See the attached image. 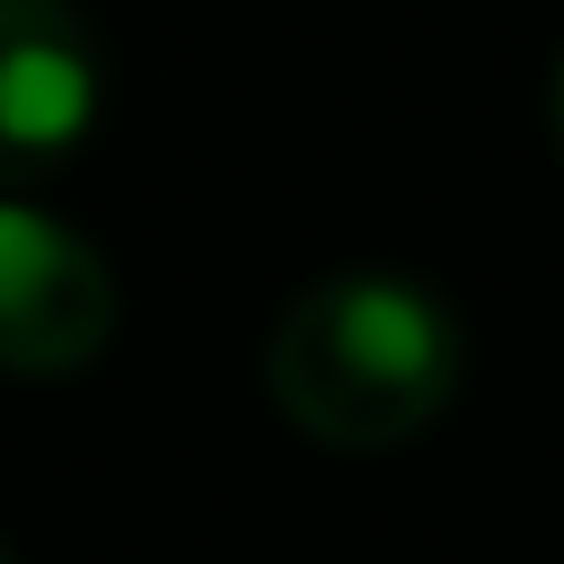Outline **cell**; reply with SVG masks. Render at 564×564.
<instances>
[{
  "label": "cell",
  "mask_w": 564,
  "mask_h": 564,
  "mask_svg": "<svg viewBox=\"0 0 564 564\" xmlns=\"http://www.w3.org/2000/svg\"><path fill=\"white\" fill-rule=\"evenodd\" d=\"M467 335L414 273H317L264 335V388L291 432L326 449H397L458 397Z\"/></svg>",
  "instance_id": "6da1fadb"
},
{
  "label": "cell",
  "mask_w": 564,
  "mask_h": 564,
  "mask_svg": "<svg viewBox=\"0 0 564 564\" xmlns=\"http://www.w3.org/2000/svg\"><path fill=\"white\" fill-rule=\"evenodd\" d=\"M115 335V273L106 256L62 229L53 212L0 194V370L9 379H70Z\"/></svg>",
  "instance_id": "7a4b0ae2"
},
{
  "label": "cell",
  "mask_w": 564,
  "mask_h": 564,
  "mask_svg": "<svg viewBox=\"0 0 564 564\" xmlns=\"http://www.w3.org/2000/svg\"><path fill=\"white\" fill-rule=\"evenodd\" d=\"M97 35L70 0H0V194L53 176L97 123Z\"/></svg>",
  "instance_id": "3957f363"
},
{
  "label": "cell",
  "mask_w": 564,
  "mask_h": 564,
  "mask_svg": "<svg viewBox=\"0 0 564 564\" xmlns=\"http://www.w3.org/2000/svg\"><path fill=\"white\" fill-rule=\"evenodd\" d=\"M546 115H555V150H564V53H555V79H546Z\"/></svg>",
  "instance_id": "277c9868"
},
{
  "label": "cell",
  "mask_w": 564,
  "mask_h": 564,
  "mask_svg": "<svg viewBox=\"0 0 564 564\" xmlns=\"http://www.w3.org/2000/svg\"><path fill=\"white\" fill-rule=\"evenodd\" d=\"M0 564H9V546H0Z\"/></svg>",
  "instance_id": "5b68a950"
}]
</instances>
